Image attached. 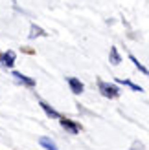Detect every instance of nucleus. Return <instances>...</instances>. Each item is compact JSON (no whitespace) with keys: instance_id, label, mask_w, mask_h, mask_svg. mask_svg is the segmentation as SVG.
<instances>
[{"instance_id":"obj_1","label":"nucleus","mask_w":149,"mask_h":150,"mask_svg":"<svg viewBox=\"0 0 149 150\" xmlns=\"http://www.w3.org/2000/svg\"><path fill=\"white\" fill-rule=\"evenodd\" d=\"M98 88H100L101 95L109 97V99H116V97L120 95V90H118V86H114V84H109V82H103V81H100V82H98Z\"/></svg>"},{"instance_id":"obj_2","label":"nucleus","mask_w":149,"mask_h":150,"mask_svg":"<svg viewBox=\"0 0 149 150\" xmlns=\"http://www.w3.org/2000/svg\"><path fill=\"white\" fill-rule=\"evenodd\" d=\"M59 123H61V126L63 128H66L70 134H77L79 130H81V126L77 125V123H74L72 119H66V117H59Z\"/></svg>"},{"instance_id":"obj_3","label":"nucleus","mask_w":149,"mask_h":150,"mask_svg":"<svg viewBox=\"0 0 149 150\" xmlns=\"http://www.w3.org/2000/svg\"><path fill=\"white\" fill-rule=\"evenodd\" d=\"M15 51H2L0 53V62H2L6 68H11V66L15 64Z\"/></svg>"},{"instance_id":"obj_4","label":"nucleus","mask_w":149,"mask_h":150,"mask_svg":"<svg viewBox=\"0 0 149 150\" xmlns=\"http://www.w3.org/2000/svg\"><path fill=\"white\" fill-rule=\"evenodd\" d=\"M13 77L17 79L19 82H22L24 86H29V88H32V86H35V81H33L32 77H26V75H22L20 71H13Z\"/></svg>"},{"instance_id":"obj_5","label":"nucleus","mask_w":149,"mask_h":150,"mask_svg":"<svg viewBox=\"0 0 149 150\" xmlns=\"http://www.w3.org/2000/svg\"><path fill=\"white\" fill-rule=\"evenodd\" d=\"M68 84H70V88H72L74 93H81V92H83V82H81L79 79L70 77V79H68Z\"/></svg>"},{"instance_id":"obj_6","label":"nucleus","mask_w":149,"mask_h":150,"mask_svg":"<svg viewBox=\"0 0 149 150\" xmlns=\"http://www.w3.org/2000/svg\"><path fill=\"white\" fill-rule=\"evenodd\" d=\"M39 143H41L44 148H46V150H59L57 145H55L52 139H48V137H41V139H39Z\"/></svg>"},{"instance_id":"obj_7","label":"nucleus","mask_w":149,"mask_h":150,"mask_svg":"<svg viewBox=\"0 0 149 150\" xmlns=\"http://www.w3.org/2000/svg\"><path fill=\"white\" fill-rule=\"evenodd\" d=\"M41 108H42L44 112H46V115H50V117H54V119H59V117H61V115H59V114H57V112H55L54 108H50V106H48L46 103H41Z\"/></svg>"},{"instance_id":"obj_8","label":"nucleus","mask_w":149,"mask_h":150,"mask_svg":"<svg viewBox=\"0 0 149 150\" xmlns=\"http://www.w3.org/2000/svg\"><path fill=\"white\" fill-rule=\"evenodd\" d=\"M120 61H122V59H120V55H118V50H116V46H112V48H110V64H120Z\"/></svg>"},{"instance_id":"obj_9","label":"nucleus","mask_w":149,"mask_h":150,"mask_svg":"<svg viewBox=\"0 0 149 150\" xmlns=\"http://www.w3.org/2000/svg\"><path fill=\"white\" fill-rule=\"evenodd\" d=\"M118 82H120V84L129 86V88H133L135 92H144V90H142V86H136V84H133V82H131L129 79H118Z\"/></svg>"},{"instance_id":"obj_10","label":"nucleus","mask_w":149,"mask_h":150,"mask_svg":"<svg viewBox=\"0 0 149 150\" xmlns=\"http://www.w3.org/2000/svg\"><path fill=\"white\" fill-rule=\"evenodd\" d=\"M39 35H42V37H46V33H44L42 31V29L39 28V26H32V33H29V37H32V39H33V37H39Z\"/></svg>"},{"instance_id":"obj_11","label":"nucleus","mask_w":149,"mask_h":150,"mask_svg":"<svg viewBox=\"0 0 149 150\" xmlns=\"http://www.w3.org/2000/svg\"><path fill=\"white\" fill-rule=\"evenodd\" d=\"M129 59H131V61H133V64H135V66H136V68H138V70H140V71H144V73H145V75H149V71H147V70H145V68H144V66H142V64H140V62H138V59H136V57H135V55H131V57H129Z\"/></svg>"},{"instance_id":"obj_12","label":"nucleus","mask_w":149,"mask_h":150,"mask_svg":"<svg viewBox=\"0 0 149 150\" xmlns=\"http://www.w3.org/2000/svg\"><path fill=\"white\" fill-rule=\"evenodd\" d=\"M131 150H144V145H142V143H133Z\"/></svg>"}]
</instances>
